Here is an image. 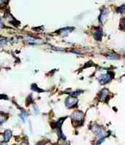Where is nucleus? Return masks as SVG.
<instances>
[{
  "mask_svg": "<svg viewBox=\"0 0 125 145\" xmlns=\"http://www.w3.org/2000/svg\"><path fill=\"white\" fill-rule=\"evenodd\" d=\"M73 30V29H69V28H66L62 30V34H68L69 32H71Z\"/></svg>",
  "mask_w": 125,
  "mask_h": 145,
  "instance_id": "nucleus-10",
  "label": "nucleus"
},
{
  "mask_svg": "<svg viewBox=\"0 0 125 145\" xmlns=\"http://www.w3.org/2000/svg\"><path fill=\"white\" fill-rule=\"evenodd\" d=\"M92 131H93V133L95 134H96L98 136H100V137H104L106 136V132L105 131L100 127V126H97V125H94V126H92L91 128Z\"/></svg>",
  "mask_w": 125,
  "mask_h": 145,
  "instance_id": "nucleus-2",
  "label": "nucleus"
},
{
  "mask_svg": "<svg viewBox=\"0 0 125 145\" xmlns=\"http://www.w3.org/2000/svg\"><path fill=\"white\" fill-rule=\"evenodd\" d=\"M5 120H6V118L3 115L0 114V123H3V122H4V121H5Z\"/></svg>",
  "mask_w": 125,
  "mask_h": 145,
  "instance_id": "nucleus-11",
  "label": "nucleus"
},
{
  "mask_svg": "<svg viewBox=\"0 0 125 145\" xmlns=\"http://www.w3.org/2000/svg\"><path fill=\"white\" fill-rule=\"evenodd\" d=\"M7 2V0H0V7L4 6Z\"/></svg>",
  "mask_w": 125,
  "mask_h": 145,
  "instance_id": "nucleus-13",
  "label": "nucleus"
},
{
  "mask_svg": "<svg viewBox=\"0 0 125 145\" xmlns=\"http://www.w3.org/2000/svg\"><path fill=\"white\" fill-rule=\"evenodd\" d=\"M25 40H27V41H28V43H30V44H37L38 42L34 38H32V37H30V36H25Z\"/></svg>",
  "mask_w": 125,
  "mask_h": 145,
  "instance_id": "nucleus-9",
  "label": "nucleus"
},
{
  "mask_svg": "<svg viewBox=\"0 0 125 145\" xmlns=\"http://www.w3.org/2000/svg\"><path fill=\"white\" fill-rule=\"evenodd\" d=\"M102 36H103V31H102L101 29H99V30H97V31L95 32V38H96V39L100 40L101 37H102Z\"/></svg>",
  "mask_w": 125,
  "mask_h": 145,
  "instance_id": "nucleus-8",
  "label": "nucleus"
},
{
  "mask_svg": "<svg viewBox=\"0 0 125 145\" xmlns=\"http://www.w3.org/2000/svg\"><path fill=\"white\" fill-rule=\"evenodd\" d=\"M71 118L74 120H76V121H81V120H83V118H84V114L82 113L81 112L76 111V112L72 114Z\"/></svg>",
  "mask_w": 125,
  "mask_h": 145,
  "instance_id": "nucleus-3",
  "label": "nucleus"
},
{
  "mask_svg": "<svg viewBox=\"0 0 125 145\" xmlns=\"http://www.w3.org/2000/svg\"><path fill=\"white\" fill-rule=\"evenodd\" d=\"M108 10H105L103 12V13L101 14V15L100 17V20L101 22H104L105 21V20L107 18V16H108Z\"/></svg>",
  "mask_w": 125,
  "mask_h": 145,
  "instance_id": "nucleus-7",
  "label": "nucleus"
},
{
  "mask_svg": "<svg viewBox=\"0 0 125 145\" xmlns=\"http://www.w3.org/2000/svg\"><path fill=\"white\" fill-rule=\"evenodd\" d=\"M109 59H113V60H114V59H118V57H117V55L116 54H113V55H111L108 57Z\"/></svg>",
  "mask_w": 125,
  "mask_h": 145,
  "instance_id": "nucleus-14",
  "label": "nucleus"
},
{
  "mask_svg": "<svg viewBox=\"0 0 125 145\" xmlns=\"http://www.w3.org/2000/svg\"><path fill=\"white\" fill-rule=\"evenodd\" d=\"M2 27H3V22H2V20L0 18V28H2Z\"/></svg>",
  "mask_w": 125,
  "mask_h": 145,
  "instance_id": "nucleus-16",
  "label": "nucleus"
},
{
  "mask_svg": "<svg viewBox=\"0 0 125 145\" xmlns=\"http://www.w3.org/2000/svg\"><path fill=\"white\" fill-rule=\"evenodd\" d=\"M23 145H27V144H23Z\"/></svg>",
  "mask_w": 125,
  "mask_h": 145,
  "instance_id": "nucleus-17",
  "label": "nucleus"
},
{
  "mask_svg": "<svg viewBox=\"0 0 125 145\" xmlns=\"http://www.w3.org/2000/svg\"><path fill=\"white\" fill-rule=\"evenodd\" d=\"M108 94H109V92H108V90L106 89V88H105V89H103L102 90V92H101V94H100V99H101V101L103 102H106L107 100V99L108 97Z\"/></svg>",
  "mask_w": 125,
  "mask_h": 145,
  "instance_id": "nucleus-5",
  "label": "nucleus"
},
{
  "mask_svg": "<svg viewBox=\"0 0 125 145\" xmlns=\"http://www.w3.org/2000/svg\"><path fill=\"white\" fill-rule=\"evenodd\" d=\"M7 41L5 40V39L1 40V41H0V47H2L4 45H5V44H7Z\"/></svg>",
  "mask_w": 125,
  "mask_h": 145,
  "instance_id": "nucleus-12",
  "label": "nucleus"
},
{
  "mask_svg": "<svg viewBox=\"0 0 125 145\" xmlns=\"http://www.w3.org/2000/svg\"><path fill=\"white\" fill-rule=\"evenodd\" d=\"M113 78V74L112 72H108L106 74L102 75L99 78V82L100 84H105L111 81V79Z\"/></svg>",
  "mask_w": 125,
  "mask_h": 145,
  "instance_id": "nucleus-1",
  "label": "nucleus"
},
{
  "mask_svg": "<svg viewBox=\"0 0 125 145\" xmlns=\"http://www.w3.org/2000/svg\"><path fill=\"white\" fill-rule=\"evenodd\" d=\"M77 102H78V99L76 97L68 98L66 101V107H69V108H71V107H74V105H76V104H77Z\"/></svg>",
  "mask_w": 125,
  "mask_h": 145,
  "instance_id": "nucleus-4",
  "label": "nucleus"
},
{
  "mask_svg": "<svg viewBox=\"0 0 125 145\" xmlns=\"http://www.w3.org/2000/svg\"><path fill=\"white\" fill-rule=\"evenodd\" d=\"M12 136V131L10 130H7L4 132V142H8Z\"/></svg>",
  "mask_w": 125,
  "mask_h": 145,
  "instance_id": "nucleus-6",
  "label": "nucleus"
},
{
  "mask_svg": "<svg viewBox=\"0 0 125 145\" xmlns=\"http://www.w3.org/2000/svg\"><path fill=\"white\" fill-rule=\"evenodd\" d=\"M26 116H27V114L25 113H23L22 115H21V118L23 117V120H25Z\"/></svg>",
  "mask_w": 125,
  "mask_h": 145,
  "instance_id": "nucleus-15",
  "label": "nucleus"
}]
</instances>
